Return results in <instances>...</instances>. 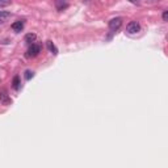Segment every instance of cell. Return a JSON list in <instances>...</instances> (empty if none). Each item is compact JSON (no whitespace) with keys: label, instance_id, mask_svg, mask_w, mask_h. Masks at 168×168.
<instances>
[{"label":"cell","instance_id":"13","mask_svg":"<svg viewBox=\"0 0 168 168\" xmlns=\"http://www.w3.org/2000/svg\"><path fill=\"white\" fill-rule=\"evenodd\" d=\"M11 3L9 1H0V7H5V5H9Z\"/></svg>","mask_w":168,"mask_h":168},{"label":"cell","instance_id":"9","mask_svg":"<svg viewBox=\"0 0 168 168\" xmlns=\"http://www.w3.org/2000/svg\"><path fill=\"white\" fill-rule=\"evenodd\" d=\"M20 76H15L13 78V81H12V87H13V90H16V91H19L20 90Z\"/></svg>","mask_w":168,"mask_h":168},{"label":"cell","instance_id":"10","mask_svg":"<svg viewBox=\"0 0 168 168\" xmlns=\"http://www.w3.org/2000/svg\"><path fill=\"white\" fill-rule=\"evenodd\" d=\"M33 76H34V72H33V71H30V70H26L25 71V79H26V80H30Z\"/></svg>","mask_w":168,"mask_h":168},{"label":"cell","instance_id":"4","mask_svg":"<svg viewBox=\"0 0 168 168\" xmlns=\"http://www.w3.org/2000/svg\"><path fill=\"white\" fill-rule=\"evenodd\" d=\"M0 101H1V104H4V105H9L12 103L11 97L8 96V91H7L5 88H1V90H0Z\"/></svg>","mask_w":168,"mask_h":168},{"label":"cell","instance_id":"6","mask_svg":"<svg viewBox=\"0 0 168 168\" xmlns=\"http://www.w3.org/2000/svg\"><path fill=\"white\" fill-rule=\"evenodd\" d=\"M36 39H37V36H36L34 33H28V34L25 36V42L29 45H33V42H36Z\"/></svg>","mask_w":168,"mask_h":168},{"label":"cell","instance_id":"3","mask_svg":"<svg viewBox=\"0 0 168 168\" xmlns=\"http://www.w3.org/2000/svg\"><path fill=\"white\" fill-rule=\"evenodd\" d=\"M122 25V17H114L109 21V29L112 33H116Z\"/></svg>","mask_w":168,"mask_h":168},{"label":"cell","instance_id":"12","mask_svg":"<svg viewBox=\"0 0 168 168\" xmlns=\"http://www.w3.org/2000/svg\"><path fill=\"white\" fill-rule=\"evenodd\" d=\"M167 19H168V12L164 11L163 12V21H167Z\"/></svg>","mask_w":168,"mask_h":168},{"label":"cell","instance_id":"14","mask_svg":"<svg viewBox=\"0 0 168 168\" xmlns=\"http://www.w3.org/2000/svg\"><path fill=\"white\" fill-rule=\"evenodd\" d=\"M0 80H1V79H0Z\"/></svg>","mask_w":168,"mask_h":168},{"label":"cell","instance_id":"8","mask_svg":"<svg viewBox=\"0 0 168 168\" xmlns=\"http://www.w3.org/2000/svg\"><path fill=\"white\" fill-rule=\"evenodd\" d=\"M9 17H11V12H7V11H0V22H4L7 21Z\"/></svg>","mask_w":168,"mask_h":168},{"label":"cell","instance_id":"11","mask_svg":"<svg viewBox=\"0 0 168 168\" xmlns=\"http://www.w3.org/2000/svg\"><path fill=\"white\" fill-rule=\"evenodd\" d=\"M67 7H68L67 3H57V8H58V11H62V9L67 8Z\"/></svg>","mask_w":168,"mask_h":168},{"label":"cell","instance_id":"2","mask_svg":"<svg viewBox=\"0 0 168 168\" xmlns=\"http://www.w3.org/2000/svg\"><path fill=\"white\" fill-rule=\"evenodd\" d=\"M39 53H41V46L37 44H33L29 46V49H28L25 55H26V58H34V57H37Z\"/></svg>","mask_w":168,"mask_h":168},{"label":"cell","instance_id":"5","mask_svg":"<svg viewBox=\"0 0 168 168\" xmlns=\"http://www.w3.org/2000/svg\"><path fill=\"white\" fill-rule=\"evenodd\" d=\"M12 29H13V30H15L16 33L21 32L22 29H24V21H22V20H19V21L13 22V24H12Z\"/></svg>","mask_w":168,"mask_h":168},{"label":"cell","instance_id":"7","mask_svg":"<svg viewBox=\"0 0 168 168\" xmlns=\"http://www.w3.org/2000/svg\"><path fill=\"white\" fill-rule=\"evenodd\" d=\"M46 45H47V49H49V51H50V53H53L54 55H57V54H58V49H57V46L53 44L51 41H47V42H46Z\"/></svg>","mask_w":168,"mask_h":168},{"label":"cell","instance_id":"1","mask_svg":"<svg viewBox=\"0 0 168 168\" xmlns=\"http://www.w3.org/2000/svg\"><path fill=\"white\" fill-rule=\"evenodd\" d=\"M139 32H141V25H139V22L138 21H130L129 24H127V26H126V33L127 34L134 36V34H137V33H139Z\"/></svg>","mask_w":168,"mask_h":168}]
</instances>
